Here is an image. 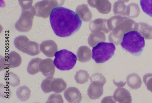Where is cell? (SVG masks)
<instances>
[{
  "label": "cell",
  "mask_w": 152,
  "mask_h": 103,
  "mask_svg": "<svg viewBox=\"0 0 152 103\" xmlns=\"http://www.w3.org/2000/svg\"><path fill=\"white\" fill-rule=\"evenodd\" d=\"M91 82L98 81L106 83V80L103 75L101 73H96L90 77Z\"/></svg>",
  "instance_id": "cell-26"
},
{
  "label": "cell",
  "mask_w": 152,
  "mask_h": 103,
  "mask_svg": "<svg viewBox=\"0 0 152 103\" xmlns=\"http://www.w3.org/2000/svg\"><path fill=\"white\" fill-rule=\"evenodd\" d=\"M55 56L54 65L58 69L61 71L72 69L77 60V56L74 53L65 49L56 52Z\"/></svg>",
  "instance_id": "cell-3"
},
{
  "label": "cell",
  "mask_w": 152,
  "mask_h": 103,
  "mask_svg": "<svg viewBox=\"0 0 152 103\" xmlns=\"http://www.w3.org/2000/svg\"><path fill=\"white\" fill-rule=\"evenodd\" d=\"M49 20L54 33L61 37L71 36L80 30L82 24L77 14L70 9L61 7L52 10Z\"/></svg>",
  "instance_id": "cell-1"
},
{
  "label": "cell",
  "mask_w": 152,
  "mask_h": 103,
  "mask_svg": "<svg viewBox=\"0 0 152 103\" xmlns=\"http://www.w3.org/2000/svg\"><path fill=\"white\" fill-rule=\"evenodd\" d=\"M7 69L19 67L22 63L20 56L16 52L12 51L5 57Z\"/></svg>",
  "instance_id": "cell-13"
},
{
  "label": "cell",
  "mask_w": 152,
  "mask_h": 103,
  "mask_svg": "<svg viewBox=\"0 0 152 103\" xmlns=\"http://www.w3.org/2000/svg\"><path fill=\"white\" fill-rule=\"evenodd\" d=\"M15 47L19 51L30 56H35L41 53L39 44L31 41L25 36H20L16 37L14 42Z\"/></svg>",
  "instance_id": "cell-5"
},
{
  "label": "cell",
  "mask_w": 152,
  "mask_h": 103,
  "mask_svg": "<svg viewBox=\"0 0 152 103\" xmlns=\"http://www.w3.org/2000/svg\"><path fill=\"white\" fill-rule=\"evenodd\" d=\"M88 2L102 13H108L111 10V5L108 0H88Z\"/></svg>",
  "instance_id": "cell-11"
},
{
  "label": "cell",
  "mask_w": 152,
  "mask_h": 103,
  "mask_svg": "<svg viewBox=\"0 0 152 103\" xmlns=\"http://www.w3.org/2000/svg\"><path fill=\"white\" fill-rule=\"evenodd\" d=\"M115 50L113 43L99 42L93 49L92 58L97 63H104L114 56Z\"/></svg>",
  "instance_id": "cell-4"
},
{
  "label": "cell",
  "mask_w": 152,
  "mask_h": 103,
  "mask_svg": "<svg viewBox=\"0 0 152 103\" xmlns=\"http://www.w3.org/2000/svg\"><path fill=\"white\" fill-rule=\"evenodd\" d=\"M77 57L81 62H85L90 61L92 57V52L90 48L87 46L80 47L79 49Z\"/></svg>",
  "instance_id": "cell-15"
},
{
  "label": "cell",
  "mask_w": 152,
  "mask_h": 103,
  "mask_svg": "<svg viewBox=\"0 0 152 103\" xmlns=\"http://www.w3.org/2000/svg\"><path fill=\"white\" fill-rule=\"evenodd\" d=\"M126 82L128 85L133 89L140 88L142 84L140 76L135 73H132L128 75L126 78Z\"/></svg>",
  "instance_id": "cell-14"
},
{
  "label": "cell",
  "mask_w": 152,
  "mask_h": 103,
  "mask_svg": "<svg viewBox=\"0 0 152 103\" xmlns=\"http://www.w3.org/2000/svg\"><path fill=\"white\" fill-rule=\"evenodd\" d=\"M11 95V93L9 87L5 85L1 84V96L5 98H9Z\"/></svg>",
  "instance_id": "cell-24"
},
{
  "label": "cell",
  "mask_w": 152,
  "mask_h": 103,
  "mask_svg": "<svg viewBox=\"0 0 152 103\" xmlns=\"http://www.w3.org/2000/svg\"><path fill=\"white\" fill-rule=\"evenodd\" d=\"M140 4L144 12L152 17V0H140Z\"/></svg>",
  "instance_id": "cell-21"
},
{
  "label": "cell",
  "mask_w": 152,
  "mask_h": 103,
  "mask_svg": "<svg viewBox=\"0 0 152 103\" xmlns=\"http://www.w3.org/2000/svg\"><path fill=\"white\" fill-rule=\"evenodd\" d=\"M89 77V75L87 71L80 70L76 73L75 79L77 83L83 84L88 81Z\"/></svg>",
  "instance_id": "cell-20"
},
{
  "label": "cell",
  "mask_w": 152,
  "mask_h": 103,
  "mask_svg": "<svg viewBox=\"0 0 152 103\" xmlns=\"http://www.w3.org/2000/svg\"><path fill=\"white\" fill-rule=\"evenodd\" d=\"M121 45L126 52L139 56L145 46V38L138 31H131L124 34Z\"/></svg>",
  "instance_id": "cell-2"
},
{
  "label": "cell",
  "mask_w": 152,
  "mask_h": 103,
  "mask_svg": "<svg viewBox=\"0 0 152 103\" xmlns=\"http://www.w3.org/2000/svg\"><path fill=\"white\" fill-rule=\"evenodd\" d=\"M4 77L7 83L10 86L15 87L19 86L20 84V81L19 77L13 73H6Z\"/></svg>",
  "instance_id": "cell-17"
},
{
  "label": "cell",
  "mask_w": 152,
  "mask_h": 103,
  "mask_svg": "<svg viewBox=\"0 0 152 103\" xmlns=\"http://www.w3.org/2000/svg\"><path fill=\"white\" fill-rule=\"evenodd\" d=\"M62 97L61 94H54L49 97L47 103H63Z\"/></svg>",
  "instance_id": "cell-25"
},
{
  "label": "cell",
  "mask_w": 152,
  "mask_h": 103,
  "mask_svg": "<svg viewBox=\"0 0 152 103\" xmlns=\"http://www.w3.org/2000/svg\"><path fill=\"white\" fill-rule=\"evenodd\" d=\"M64 96L69 103H80L82 99V96L77 88L71 87L67 88L64 92Z\"/></svg>",
  "instance_id": "cell-10"
},
{
  "label": "cell",
  "mask_w": 152,
  "mask_h": 103,
  "mask_svg": "<svg viewBox=\"0 0 152 103\" xmlns=\"http://www.w3.org/2000/svg\"><path fill=\"white\" fill-rule=\"evenodd\" d=\"M115 84V85L117 86L118 87H121V86H124L126 84V82H125L124 83H114Z\"/></svg>",
  "instance_id": "cell-28"
},
{
  "label": "cell",
  "mask_w": 152,
  "mask_h": 103,
  "mask_svg": "<svg viewBox=\"0 0 152 103\" xmlns=\"http://www.w3.org/2000/svg\"><path fill=\"white\" fill-rule=\"evenodd\" d=\"M123 1H128V0H123Z\"/></svg>",
  "instance_id": "cell-29"
},
{
  "label": "cell",
  "mask_w": 152,
  "mask_h": 103,
  "mask_svg": "<svg viewBox=\"0 0 152 103\" xmlns=\"http://www.w3.org/2000/svg\"><path fill=\"white\" fill-rule=\"evenodd\" d=\"M19 3L23 10L29 9L32 6L33 0H18Z\"/></svg>",
  "instance_id": "cell-27"
},
{
  "label": "cell",
  "mask_w": 152,
  "mask_h": 103,
  "mask_svg": "<svg viewBox=\"0 0 152 103\" xmlns=\"http://www.w3.org/2000/svg\"><path fill=\"white\" fill-rule=\"evenodd\" d=\"M40 48L42 52L47 57H53L58 50L57 45L52 40L43 42L40 45Z\"/></svg>",
  "instance_id": "cell-9"
},
{
  "label": "cell",
  "mask_w": 152,
  "mask_h": 103,
  "mask_svg": "<svg viewBox=\"0 0 152 103\" xmlns=\"http://www.w3.org/2000/svg\"><path fill=\"white\" fill-rule=\"evenodd\" d=\"M35 14L34 10L31 11H23L19 20L15 24V28L21 32H27L32 28V20Z\"/></svg>",
  "instance_id": "cell-6"
},
{
  "label": "cell",
  "mask_w": 152,
  "mask_h": 103,
  "mask_svg": "<svg viewBox=\"0 0 152 103\" xmlns=\"http://www.w3.org/2000/svg\"><path fill=\"white\" fill-rule=\"evenodd\" d=\"M31 94V91L30 89L25 86L20 87L16 92L18 98L22 102L27 100L30 97Z\"/></svg>",
  "instance_id": "cell-18"
},
{
  "label": "cell",
  "mask_w": 152,
  "mask_h": 103,
  "mask_svg": "<svg viewBox=\"0 0 152 103\" xmlns=\"http://www.w3.org/2000/svg\"><path fill=\"white\" fill-rule=\"evenodd\" d=\"M67 86L66 82L61 78H55L50 84L52 91L57 93L64 91Z\"/></svg>",
  "instance_id": "cell-16"
},
{
  "label": "cell",
  "mask_w": 152,
  "mask_h": 103,
  "mask_svg": "<svg viewBox=\"0 0 152 103\" xmlns=\"http://www.w3.org/2000/svg\"><path fill=\"white\" fill-rule=\"evenodd\" d=\"M39 68L46 77L53 76L55 72V67L53 59L50 58L42 60L40 62Z\"/></svg>",
  "instance_id": "cell-8"
},
{
  "label": "cell",
  "mask_w": 152,
  "mask_h": 103,
  "mask_svg": "<svg viewBox=\"0 0 152 103\" xmlns=\"http://www.w3.org/2000/svg\"><path fill=\"white\" fill-rule=\"evenodd\" d=\"M55 78L53 76L47 77L42 82L41 87L43 91L45 93L47 94L52 92L50 88V84Z\"/></svg>",
  "instance_id": "cell-22"
},
{
  "label": "cell",
  "mask_w": 152,
  "mask_h": 103,
  "mask_svg": "<svg viewBox=\"0 0 152 103\" xmlns=\"http://www.w3.org/2000/svg\"><path fill=\"white\" fill-rule=\"evenodd\" d=\"M42 60L39 58H35L32 59L28 67V73L31 75H34L39 72L40 71L39 68V64Z\"/></svg>",
  "instance_id": "cell-19"
},
{
  "label": "cell",
  "mask_w": 152,
  "mask_h": 103,
  "mask_svg": "<svg viewBox=\"0 0 152 103\" xmlns=\"http://www.w3.org/2000/svg\"><path fill=\"white\" fill-rule=\"evenodd\" d=\"M113 98L120 103H131L132 101L130 92L123 88H119L116 89L114 93Z\"/></svg>",
  "instance_id": "cell-12"
},
{
  "label": "cell",
  "mask_w": 152,
  "mask_h": 103,
  "mask_svg": "<svg viewBox=\"0 0 152 103\" xmlns=\"http://www.w3.org/2000/svg\"><path fill=\"white\" fill-rule=\"evenodd\" d=\"M91 82L88 90V95L92 99H98L103 94V86L105 83L98 81Z\"/></svg>",
  "instance_id": "cell-7"
},
{
  "label": "cell",
  "mask_w": 152,
  "mask_h": 103,
  "mask_svg": "<svg viewBox=\"0 0 152 103\" xmlns=\"http://www.w3.org/2000/svg\"><path fill=\"white\" fill-rule=\"evenodd\" d=\"M143 80L147 89L152 93V73H148L145 75Z\"/></svg>",
  "instance_id": "cell-23"
}]
</instances>
